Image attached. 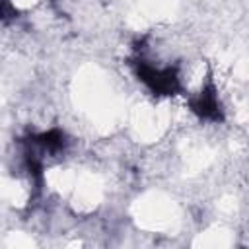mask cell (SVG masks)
I'll list each match as a JSON object with an SVG mask.
<instances>
[{"label":"cell","mask_w":249,"mask_h":249,"mask_svg":"<svg viewBox=\"0 0 249 249\" xmlns=\"http://www.w3.org/2000/svg\"><path fill=\"white\" fill-rule=\"evenodd\" d=\"M134 76L154 93V95H177L181 88V76L177 66H154L152 62L136 56L132 60Z\"/></svg>","instance_id":"cell-1"},{"label":"cell","mask_w":249,"mask_h":249,"mask_svg":"<svg viewBox=\"0 0 249 249\" xmlns=\"http://www.w3.org/2000/svg\"><path fill=\"white\" fill-rule=\"evenodd\" d=\"M189 109L200 119L208 123H222L224 121V107L218 97V89L214 82L208 78L202 88L189 97Z\"/></svg>","instance_id":"cell-2"},{"label":"cell","mask_w":249,"mask_h":249,"mask_svg":"<svg viewBox=\"0 0 249 249\" xmlns=\"http://www.w3.org/2000/svg\"><path fill=\"white\" fill-rule=\"evenodd\" d=\"M27 142H31L35 148H39L41 152H47V154H60L70 144L66 132L62 128H56V126L43 130V132H37V134H31L27 138Z\"/></svg>","instance_id":"cell-3"}]
</instances>
